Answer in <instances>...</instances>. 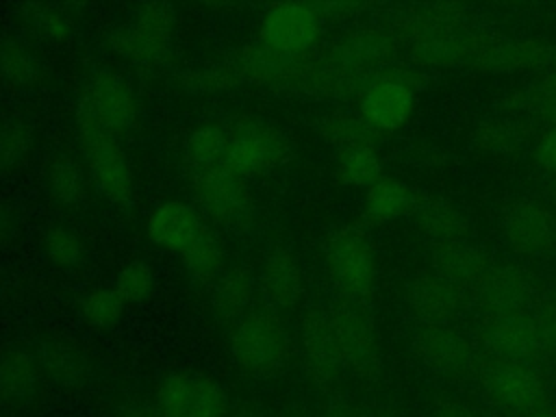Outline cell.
<instances>
[{"label": "cell", "instance_id": "6da1fadb", "mask_svg": "<svg viewBox=\"0 0 556 417\" xmlns=\"http://www.w3.org/2000/svg\"><path fill=\"white\" fill-rule=\"evenodd\" d=\"M478 380L484 397L513 417L547 408V382L532 363L486 354L478 363Z\"/></svg>", "mask_w": 556, "mask_h": 417}, {"label": "cell", "instance_id": "7a4b0ae2", "mask_svg": "<svg viewBox=\"0 0 556 417\" xmlns=\"http://www.w3.org/2000/svg\"><path fill=\"white\" fill-rule=\"evenodd\" d=\"M230 350L239 367L248 374L271 376L285 367L291 345L282 321L267 311H256L237 321Z\"/></svg>", "mask_w": 556, "mask_h": 417}, {"label": "cell", "instance_id": "3957f363", "mask_svg": "<svg viewBox=\"0 0 556 417\" xmlns=\"http://www.w3.org/2000/svg\"><path fill=\"white\" fill-rule=\"evenodd\" d=\"M228 135L224 163L239 176H256L274 169L287 159V139L269 122L256 117H237L222 122Z\"/></svg>", "mask_w": 556, "mask_h": 417}, {"label": "cell", "instance_id": "277c9868", "mask_svg": "<svg viewBox=\"0 0 556 417\" xmlns=\"http://www.w3.org/2000/svg\"><path fill=\"white\" fill-rule=\"evenodd\" d=\"M193 189L215 224L230 232H243L252 222V198L243 176L226 165L193 167Z\"/></svg>", "mask_w": 556, "mask_h": 417}, {"label": "cell", "instance_id": "5b68a950", "mask_svg": "<svg viewBox=\"0 0 556 417\" xmlns=\"http://www.w3.org/2000/svg\"><path fill=\"white\" fill-rule=\"evenodd\" d=\"M478 334L486 354L532 365L543 358L536 319L530 311L484 313Z\"/></svg>", "mask_w": 556, "mask_h": 417}, {"label": "cell", "instance_id": "8992f818", "mask_svg": "<svg viewBox=\"0 0 556 417\" xmlns=\"http://www.w3.org/2000/svg\"><path fill=\"white\" fill-rule=\"evenodd\" d=\"M163 417H228V400L222 387L200 374H172L156 391Z\"/></svg>", "mask_w": 556, "mask_h": 417}, {"label": "cell", "instance_id": "52a82bcc", "mask_svg": "<svg viewBox=\"0 0 556 417\" xmlns=\"http://www.w3.org/2000/svg\"><path fill=\"white\" fill-rule=\"evenodd\" d=\"M326 263L332 280L343 293L365 295L371 289L376 265L367 239L356 230H339L326 248Z\"/></svg>", "mask_w": 556, "mask_h": 417}, {"label": "cell", "instance_id": "ba28073f", "mask_svg": "<svg viewBox=\"0 0 556 417\" xmlns=\"http://www.w3.org/2000/svg\"><path fill=\"white\" fill-rule=\"evenodd\" d=\"M328 317L343 369L361 378H369L378 369L376 337L369 321L345 302L332 304L328 308Z\"/></svg>", "mask_w": 556, "mask_h": 417}, {"label": "cell", "instance_id": "9c48e42d", "mask_svg": "<svg viewBox=\"0 0 556 417\" xmlns=\"http://www.w3.org/2000/svg\"><path fill=\"white\" fill-rule=\"evenodd\" d=\"M415 352L426 367L447 378H463L478 367L473 348L452 326H426L419 330Z\"/></svg>", "mask_w": 556, "mask_h": 417}, {"label": "cell", "instance_id": "30bf717a", "mask_svg": "<svg viewBox=\"0 0 556 417\" xmlns=\"http://www.w3.org/2000/svg\"><path fill=\"white\" fill-rule=\"evenodd\" d=\"M302 348L306 367L313 382L319 389H332L339 384L343 369L339 348L332 334L328 311L311 308L302 319Z\"/></svg>", "mask_w": 556, "mask_h": 417}, {"label": "cell", "instance_id": "8fae6325", "mask_svg": "<svg viewBox=\"0 0 556 417\" xmlns=\"http://www.w3.org/2000/svg\"><path fill=\"white\" fill-rule=\"evenodd\" d=\"M504 235L519 254H547L556 250V215L539 202L519 200L504 217Z\"/></svg>", "mask_w": 556, "mask_h": 417}, {"label": "cell", "instance_id": "7c38bea8", "mask_svg": "<svg viewBox=\"0 0 556 417\" xmlns=\"http://www.w3.org/2000/svg\"><path fill=\"white\" fill-rule=\"evenodd\" d=\"M319 20L313 9L304 4H276L267 11L261 35L263 43L280 54H300L317 37Z\"/></svg>", "mask_w": 556, "mask_h": 417}, {"label": "cell", "instance_id": "4fadbf2b", "mask_svg": "<svg viewBox=\"0 0 556 417\" xmlns=\"http://www.w3.org/2000/svg\"><path fill=\"white\" fill-rule=\"evenodd\" d=\"M113 135L128 130L137 119V102L130 87L111 72L98 74L80 100Z\"/></svg>", "mask_w": 556, "mask_h": 417}, {"label": "cell", "instance_id": "5bb4252c", "mask_svg": "<svg viewBox=\"0 0 556 417\" xmlns=\"http://www.w3.org/2000/svg\"><path fill=\"white\" fill-rule=\"evenodd\" d=\"M89 172L100 191L111 202H126L132 193V176L126 156L113 135H96L83 139Z\"/></svg>", "mask_w": 556, "mask_h": 417}, {"label": "cell", "instance_id": "9a60e30c", "mask_svg": "<svg viewBox=\"0 0 556 417\" xmlns=\"http://www.w3.org/2000/svg\"><path fill=\"white\" fill-rule=\"evenodd\" d=\"M460 304L463 293L434 271H424L408 285V306L426 326H450Z\"/></svg>", "mask_w": 556, "mask_h": 417}, {"label": "cell", "instance_id": "2e32d148", "mask_svg": "<svg viewBox=\"0 0 556 417\" xmlns=\"http://www.w3.org/2000/svg\"><path fill=\"white\" fill-rule=\"evenodd\" d=\"M174 11L169 4H150L141 11L139 20L130 28L126 50L128 54L146 65L161 63L172 43Z\"/></svg>", "mask_w": 556, "mask_h": 417}, {"label": "cell", "instance_id": "e0dca14e", "mask_svg": "<svg viewBox=\"0 0 556 417\" xmlns=\"http://www.w3.org/2000/svg\"><path fill=\"white\" fill-rule=\"evenodd\" d=\"M471 295L484 313L528 311L534 302V287L517 269L489 267Z\"/></svg>", "mask_w": 556, "mask_h": 417}, {"label": "cell", "instance_id": "ac0fdd59", "mask_svg": "<svg viewBox=\"0 0 556 417\" xmlns=\"http://www.w3.org/2000/svg\"><path fill=\"white\" fill-rule=\"evenodd\" d=\"M489 267L491 265L486 256H482L467 241L434 245L432 250V271L452 287H456L463 295L473 293Z\"/></svg>", "mask_w": 556, "mask_h": 417}, {"label": "cell", "instance_id": "d6986e66", "mask_svg": "<svg viewBox=\"0 0 556 417\" xmlns=\"http://www.w3.org/2000/svg\"><path fill=\"white\" fill-rule=\"evenodd\" d=\"M202 228L204 222L198 211L178 200L161 204L148 219L150 239L161 248L176 250L178 254L195 239Z\"/></svg>", "mask_w": 556, "mask_h": 417}, {"label": "cell", "instance_id": "ffe728a7", "mask_svg": "<svg viewBox=\"0 0 556 417\" xmlns=\"http://www.w3.org/2000/svg\"><path fill=\"white\" fill-rule=\"evenodd\" d=\"M413 109V93L400 80H378L374 83L361 102L363 117L374 128H397L402 126Z\"/></svg>", "mask_w": 556, "mask_h": 417}, {"label": "cell", "instance_id": "44dd1931", "mask_svg": "<svg viewBox=\"0 0 556 417\" xmlns=\"http://www.w3.org/2000/svg\"><path fill=\"white\" fill-rule=\"evenodd\" d=\"M261 287L265 298L276 306L295 304L304 287L298 258L282 248L271 250L261 267Z\"/></svg>", "mask_w": 556, "mask_h": 417}, {"label": "cell", "instance_id": "7402d4cb", "mask_svg": "<svg viewBox=\"0 0 556 417\" xmlns=\"http://www.w3.org/2000/svg\"><path fill=\"white\" fill-rule=\"evenodd\" d=\"M478 48L471 35L460 33L456 26L430 33L413 41V59L424 65H456L471 54L478 56Z\"/></svg>", "mask_w": 556, "mask_h": 417}, {"label": "cell", "instance_id": "603a6c76", "mask_svg": "<svg viewBox=\"0 0 556 417\" xmlns=\"http://www.w3.org/2000/svg\"><path fill=\"white\" fill-rule=\"evenodd\" d=\"M191 278L200 285H213L222 276L224 250L215 232L204 224L195 239L180 252Z\"/></svg>", "mask_w": 556, "mask_h": 417}, {"label": "cell", "instance_id": "cb8c5ba5", "mask_svg": "<svg viewBox=\"0 0 556 417\" xmlns=\"http://www.w3.org/2000/svg\"><path fill=\"white\" fill-rule=\"evenodd\" d=\"M419 226L434 245L460 243L469 237V222L447 202H430L419 211Z\"/></svg>", "mask_w": 556, "mask_h": 417}, {"label": "cell", "instance_id": "d4e9b609", "mask_svg": "<svg viewBox=\"0 0 556 417\" xmlns=\"http://www.w3.org/2000/svg\"><path fill=\"white\" fill-rule=\"evenodd\" d=\"M37 365L28 354L13 352L0 361V395L13 402L28 400L37 389Z\"/></svg>", "mask_w": 556, "mask_h": 417}, {"label": "cell", "instance_id": "484cf974", "mask_svg": "<svg viewBox=\"0 0 556 417\" xmlns=\"http://www.w3.org/2000/svg\"><path fill=\"white\" fill-rule=\"evenodd\" d=\"M252 298V287L245 274L228 271L213 282L211 306L224 319H241Z\"/></svg>", "mask_w": 556, "mask_h": 417}, {"label": "cell", "instance_id": "4316f807", "mask_svg": "<svg viewBox=\"0 0 556 417\" xmlns=\"http://www.w3.org/2000/svg\"><path fill=\"white\" fill-rule=\"evenodd\" d=\"M545 56V50L532 43H510V46H497L489 50H480L473 63L489 72H510L519 67H530L541 63Z\"/></svg>", "mask_w": 556, "mask_h": 417}, {"label": "cell", "instance_id": "83f0119b", "mask_svg": "<svg viewBox=\"0 0 556 417\" xmlns=\"http://www.w3.org/2000/svg\"><path fill=\"white\" fill-rule=\"evenodd\" d=\"M228 148V135L224 124H208L191 132L187 141V154L193 167H213L222 165Z\"/></svg>", "mask_w": 556, "mask_h": 417}, {"label": "cell", "instance_id": "f1b7e54d", "mask_svg": "<svg viewBox=\"0 0 556 417\" xmlns=\"http://www.w3.org/2000/svg\"><path fill=\"white\" fill-rule=\"evenodd\" d=\"M324 135L330 143L339 146L341 150L371 148L374 126L363 115L356 117L350 113H334V115L326 117Z\"/></svg>", "mask_w": 556, "mask_h": 417}, {"label": "cell", "instance_id": "f546056e", "mask_svg": "<svg viewBox=\"0 0 556 417\" xmlns=\"http://www.w3.org/2000/svg\"><path fill=\"white\" fill-rule=\"evenodd\" d=\"M48 185L50 193L61 204H78L87 191L80 167L67 156H59L52 161L48 169Z\"/></svg>", "mask_w": 556, "mask_h": 417}, {"label": "cell", "instance_id": "4dcf8cb0", "mask_svg": "<svg viewBox=\"0 0 556 417\" xmlns=\"http://www.w3.org/2000/svg\"><path fill=\"white\" fill-rule=\"evenodd\" d=\"M408 202H410V191L406 189V185L395 180H378L367 191V213L371 219H378V222L391 219L404 213Z\"/></svg>", "mask_w": 556, "mask_h": 417}, {"label": "cell", "instance_id": "1f68e13d", "mask_svg": "<svg viewBox=\"0 0 556 417\" xmlns=\"http://www.w3.org/2000/svg\"><path fill=\"white\" fill-rule=\"evenodd\" d=\"M380 161L374 152V148H350L341 150L339 156V176L343 182L350 185H376L380 178Z\"/></svg>", "mask_w": 556, "mask_h": 417}, {"label": "cell", "instance_id": "d6a6232c", "mask_svg": "<svg viewBox=\"0 0 556 417\" xmlns=\"http://www.w3.org/2000/svg\"><path fill=\"white\" fill-rule=\"evenodd\" d=\"M124 302L115 289H98L83 302V315L93 328H111L122 317Z\"/></svg>", "mask_w": 556, "mask_h": 417}, {"label": "cell", "instance_id": "836d02e7", "mask_svg": "<svg viewBox=\"0 0 556 417\" xmlns=\"http://www.w3.org/2000/svg\"><path fill=\"white\" fill-rule=\"evenodd\" d=\"M152 287H154L152 271L143 263H130L117 274L113 289L124 304H139L150 298Z\"/></svg>", "mask_w": 556, "mask_h": 417}, {"label": "cell", "instance_id": "e575fe53", "mask_svg": "<svg viewBox=\"0 0 556 417\" xmlns=\"http://www.w3.org/2000/svg\"><path fill=\"white\" fill-rule=\"evenodd\" d=\"M43 248H46V254L48 258L54 263V265H61V267H70L74 263H78L80 258V241L74 232H70L67 228H50L43 237Z\"/></svg>", "mask_w": 556, "mask_h": 417}, {"label": "cell", "instance_id": "d590c367", "mask_svg": "<svg viewBox=\"0 0 556 417\" xmlns=\"http://www.w3.org/2000/svg\"><path fill=\"white\" fill-rule=\"evenodd\" d=\"M543 356L556 363V293L543 298L534 311Z\"/></svg>", "mask_w": 556, "mask_h": 417}, {"label": "cell", "instance_id": "8d00e7d4", "mask_svg": "<svg viewBox=\"0 0 556 417\" xmlns=\"http://www.w3.org/2000/svg\"><path fill=\"white\" fill-rule=\"evenodd\" d=\"M0 67L4 70V74L17 83H30L37 76V63L35 59L17 48V46H9L2 54H0Z\"/></svg>", "mask_w": 556, "mask_h": 417}, {"label": "cell", "instance_id": "74e56055", "mask_svg": "<svg viewBox=\"0 0 556 417\" xmlns=\"http://www.w3.org/2000/svg\"><path fill=\"white\" fill-rule=\"evenodd\" d=\"M43 365L46 369L56 378V380H72L78 376V356L65 348V345H52L48 352H46V358H43Z\"/></svg>", "mask_w": 556, "mask_h": 417}, {"label": "cell", "instance_id": "f35d334b", "mask_svg": "<svg viewBox=\"0 0 556 417\" xmlns=\"http://www.w3.org/2000/svg\"><path fill=\"white\" fill-rule=\"evenodd\" d=\"M26 148V135L20 126L0 128V163L11 165Z\"/></svg>", "mask_w": 556, "mask_h": 417}, {"label": "cell", "instance_id": "ab89813d", "mask_svg": "<svg viewBox=\"0 0 556 417\" xmlns=\"http://www.w3.org/2000/svg\"><path fill=\"white\" fill-rule=\"evenodd\" d=\"M35 22H37V28L50 39H63L67 35V20L52 9H39L35 15Z\"/></svg>", "mask_w": 556, "mask_h": 417}, {"label": "cell", "instance_id": "60d3db41", "mask_svg": "<svg viewBox=\"0 0 556 417\" xmlns=\"http://www.w3.org/2000/svg\"><path fill=\"white\" fill-rule=\"evenodd\" d=\"M432 417H476L473 410L469 406H465L463 402L454 400V397H447V400H441L434 410H432Z\"/></svg>", "mask_w": 556, "mask_h": 417}, {"label": "cell", "instance_id": "b9f144b4", "mask_svg": "<svg viewBox=\"0 0 556 417\" xmlns=\"http://www.w3.org/2000/svg\"><path fill=\"white\" fill-rule=\"evenodd\" d=\"M539 161L547 169L556 172V128H552L549 132L543 135L541 143H539Z\"/></svg>", "mask_w": 556, "mask_h": 417}, {"label": "cell", "instance_id": "7bdbcfd3", "mask_svg": "<svg viewBox=\"0 0 556 417\" xmlns=\"http://www.w3.org/2000/svg\"><path fill=\"white\" fill-rule=\"evenodd\" d=\"M324 417H382V415L365 413V410H358V408H352V406H334Z\"/></svg>", "mask_w": 556, "mask_h": 417}, {"label": "cell", "instance_id": "ee69618b", "mask_svg": "<svg viewBox=\"0 0 556 417\" xmlns=\"http://www.w3.org/2000/svg\"><path fill=\"white\" fill-rule=\"evenodd\" d=\"M122 417H163L156 406H132L122 413Z\"/></svg>", "mask_w": 556, "mask_h": 417}, {"label": "cell", "instance_id": "f6af8a7d", "mask_svg": "<svg viewBox=\"0 0 556 417\" xmlns=\"http://www.w3.org/2000/svg\"><path fill=\"white\" fill-rule=\"evenodd\" d=\"M545 109H547V115H549L552 119H556V80H554V87H552V93H549V98H547Z\"/></svg>", "mask_w": 556, "mask_h": 417}, {"label": "cell", "instance_id": "bcb514c9", "mask_svg": "<svg viewBox=\"0 0 556 417\" xmlns=\"http://www.w3.org/2000/svg\"><path fill=\"white\" fill-rule=\"evenodd\" d=\"M526 417H556V410H549V408H541V410H534Z\"/></svg>", "mask_w": 556, "mask_h": 417}, {"label": "cell", "instance_id": "7dc6e473", "mask_svg": "<svg viewBox=\"0 0 556 417\" xmlns=\"http://www.w3.org/2000/svg\"><path fill=\"white\" fill-rule=\"evenodd\" d=\"M237 417H252V415H237Z\"/></svg>", "mask_w": 556, "mask_h": 417}]
</instances>
